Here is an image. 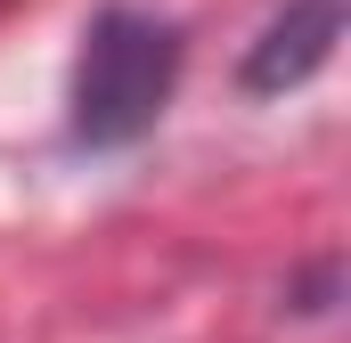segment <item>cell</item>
<instances>
[{"instance_id": "obj_2", "label": "cell", "mask_w": 351, "mask_h": 343, "mask_svg": "<svg viewBox=\"0 0 351 343\" xmlns=\"http://www.w3.org/2000/svg\"><path fill=\"white\" fill-rule=\"evenodd\" d=\"M335 41H343V0H286L262 25V41L245 49L237 90H245V98H286V90H302L327 58H335Z\"/></svg>"}, {"instance_id": "obj_3", "label": "cell", "mask_w": 351, "mask_h": 343, "mask_svg": "<svg viewBox=\"0 0 351 343\" xmlns=\"http://www.w3.org/2000/svg\"><path fill=\"white\" fill-rule=\"evenodd\" d=\"M335 286H343V270H335V261H319V270H311L286 303H294V311H335Z\"/></svg>"}, {"instance_id": "obj_1", "label": "cell", "mask_w": 351, "mask_h": 343, "mask_svg": "<svg viewBox=\"0 0 351 343\" xmlns=\"http://www.w3.org/2000/svg\"><path fill=\"white\" fill-rule=\"evenodd\" d=\"M180 82V33L147 8H98L82 25L74 98H66V139L74 147H131L164 123Z\"/></svg>"}]
</instances>
